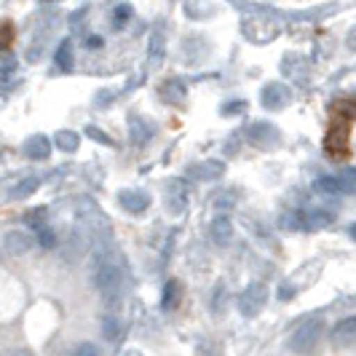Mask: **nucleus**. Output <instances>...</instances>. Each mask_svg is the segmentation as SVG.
<instances>
[{"label": "nucleus", "mask_w": 356, "mask_h": 356, "mask_svg": "<svg viewBox=\"0 0 356 356\" xmlns=\"http://www.w3.org/2000/svg\"><path fill=\"white\" fill-rule=\"evenodd\" d=\"M72 356H99V348H97L94 343H89V340H86V343H78V346H75Z\"/></svg>", "instance_id": "nucleus-27"}, {"label": "nucleus", "mask_w": 356, "mask_h": 356, "mask_svg": "<svg viewBox=\"0 0 356 356\" xmlns=\"http://www.w3.org/2000/svg\"><path fill=\"white\" fill-rule=\"evenodd\" d=\"M30 244H33V238L22 231H8L6 236H3V250L8 252L11 257L27 254V252H30Z\"/></svg>", "instance_id": "nucleus-10"}, {"label": "nucleus", "mask_w": 356, "mask_h": 356, "mask_svg": "<svg viewBox=\"0 0 356 356\" xmlns=\"http://www.w3.org/2000/svg\"><path fill=\"white\" fill-rule=\"evenodd\" d=\"M247 140L260 150H270L282 143V131H279V126L268 124V121H254L247 126Z\"/></svg>", "instance_id": "nucleus-6"}, {"label": "nucleus", "mask_w": 356, "mask_h": 356, "mask_svg": "<svg viewBox=\"0 0 356 356\" xmlns=\"http://www.w3.org/2000/svg\"><path fill=\"white\" fill-rule=\"evenodd\" d=\"M222 298H225V286H222V284H217V292H214V303H212L214 311H220V308H222V303H225Z\"/></svg>", "instance_id": "nucleus-30"}, {"label": "nucleus", "mask_w": 356, "mask_h": 356, "mask_svg": "<svg viewBox=\"0 0 356 356\" xmlns=\"http://www.w3.org/2000/svg\"><path fill=\"white\" fill-rule=\"evenodd\" d=\"M54 59H56V65H59L62 70H70L72 67V40H62L59 49H56V54H54Z\"/></svg>", "instance_id": "nucleus-23"}, {"label": "nucleus", "mask_w": 356, "mask_h": 356, "mask_svg": "<svg viewBox=\"0 0 356 356\" xmlns=\"http://www.w3.org/2000/svg\"><path fill=\"white\" fill-rule=\"evenodd\" d=\"M86 46H89V49H102V38L99 35L89 38V40H86Z\"/></svg>", "instance_id": "nucleus-33"}, {"label": "nucleus", "mask_w": 356, "mask_h": 356, "mask_svg": "<svg viewBox=\"0 0 356 356\" xmlns=\"http://www.w3.org/2000/svg\"><path fill=\"white\" fill-rule=\"evenodd\" d=\"M94 289L99 292V298L107 305H115L124 295L126 273L124 266L118 263V257L110 252V247H99L97 250V268H94Z\"/></svg>", "instance_id": "nucleus-1"}, {"label": "nucleus", "mask_w": 356, "mask_h": 356, "mask_svg": "<svg viewBox=\"0 0 356 356\" xmlns=\"http://www.w3.org/2000/svg\"><path fill=\"white\" fill-rule=\"evenodd\" d=\"M244 102H231V105H225V110H222V115H236V113H241L244 110Z\"/></svg>", "instance_id": "nucleus-31"}, {"label": "nucleus", "mask_w": 356, "mask_h": 356, "mask_svg": "<svg viewBox=\"0 0 356 356\" xmlns=\"http://www.w3.org/2000/svg\"><path fill=\"white\" fill-rule=\"evenodd\" d=\"M335 220V214L324 212V209H305V212H289V217H284V228H295V231H319L327 228Z\"/></svg>", "instance_id": "nucleus-4"}, {"label": "nucleus", "mask_w": 356, "mask_h": 356, "mask_svg": "<svg viewBox=\"0 0 356 356\" xmlns=\"http://www.w3.org/2000/svg\"><path fill=\"white\" fill-rule=\"evenodd\" d=\"M179 295H182V289H179V284L172 279V282H166V286H163V298H161V305H163V311H175L179 303Z\"/></svg>", "instance_id": "nucleus-20"}, {"label": "nucleus", "mask_w": 356, "mask_h": 356, "mask_svg": "<svg viewBox=\"0 0 356 356\" xmlns=\"http://www.w3.org/2000/svg\"><path fill=\"white\" fill-rule=\"evenodd\" d=\"M163 51H166V35H163V30H156L150 38V67H156L163 59Z\"/></svg>", "instance_id": "nucleus-19"}, {"label": "nucleus", "mask_w": 356, "mask_h": 356, "mask_svg": "<svg viewBox=\"0 0 356 356\" xmlns=\"http://www.w3.org/2000/svg\"><path fill=\"white\" fill-rule=\"evenodd\" d=\"M222 172H225V163H222V161H201V163H193V166H191V175L196 179H204V182L220 179Z\"/></svg>", "instance_id": "nucleus-15"}, {"label": "nucleus", "mask_w": 356, "mask_h": 356, "mask_svg": "<svg viewBox=\"0 0 356 356\" xmlns=\"http://www.w3.org/2000/svg\"><path fill=\"white\" fill-rule=\"evenodd\" d=\"M14 65H17V59H14L11 49L0 51V72H11V70H14Z\"/></svg>", "instance_id": "nucleus-28"}, {"label": "nucleus", "mask_w": 356, "mask_h": 356, "mask_svg": "<svg viewBox=\"0 0 356 356\" xmlns=\"http://www.w3.org/2000/svg\"><path fill=\"white\" fill-rule=\"evenodd\" d=\"M102 335H105L110 343H115V338L121 335V321L115 319V316H105V319H102Z\"/></svg>", "instance_id": "nucleus-24"}, {"label": "nucleus", "mask_w": 356, "mask_h": 356, "mask_svg": "<svg viewBox=\"0 0 356 356\" xmlns=\"http://www.w3.org/2000/svg\"><path fill=\"white\" fill-rule=\"evenodd\" d=\"M346 46H348L351 51H356V27L348 30V35H346Z\"/></svg>", "instance_id": "nucleus-32"}, {"label": "nucleus", "mask_w": 356, "mask_h": 356, "mask_svg": "<svg viewBox=\"0 0 356 356\" xmlns=\"http://www.w3.org/2000/svg\"><path fill=\"white\" fill-rule=\"evenodd\" d=\"M348 233H351V236L356 238V222H351V225H348Z\"/></svg>", "instance_id": "nucleus-35"}, {"label": "nucleus", "mask_w": 356, "mask_h": 356, "mask_svg": "<svg viewBox=\"0 0 356 356\" xmlns=\"http://www.w3.org/2000/svg\"><path fill=\"white\" fill-rule=\"evenodd\" d=\"M161 97H163L166 102H182V99H185V86H182L179 81H166V83L161 86Z\"/></svg>", "instance_id": "nucleus-21"}, {"label": "nucleus", "mask_w": 356, "mask_h": 356, "mask_svg": "<svg viewBox=\"0 0 356 356\" xmlns=\"http://www.w3.org/2000/svg\"><path fill=\"white\" fill-rule=\"evenodd\" d=\"M86 134H89L91 140H97V143H102V145H113V140H110L107 134H102V131H99L97 126H89V129H86Z\"/></svg>", "instance_id": "nucleus-29"}, {"label": "nucleus", "mask_w": 356, "mask_h": 356, "mask_svg": "<svg viewBox=\"0 0 356 356\" xmlns=\"http://www.w3.org/2000/svg\"><path fill=\"white\" fill-rule=\"evenodd\" d=\"M324 335V321L321 319H311V321H303L292 335H289V351H295V354H311L314 348H316V343L321 340Z\"/></svg>", "instance_id": "nucleus-2"}, {"label": "nucleus", "mask_w": 356, "mask_h": 356, "mask_svg": "<svg viewBox=\"0 0 356 356\" xmlns=\"http://www.w3.org/2000/svg\"><path fill=\"white\" fill-rule=\"evenodd\" d=\"M11 38H14V30L8 22H0V51H6L11 46Z\"/></svg>", "instance_id": "nucleus-26"}, {"label": "nucleus", "mask_w": 356, "mask_h": 356, "mask_svg": "<svg viewBox=\"0 0 356 356\" xmlns=\"http://www.w3.org/2000/svg\"><path fill=\"white\" fill-rule=\"evenodd\" d=\"M332 115L335 118H343L346 124L356 121V97H343L332 105Z\"/></svg>", "instance_id": "nucleus-16"}, {"label": "nucleus", "mask_w": 356, "mask_h": 356, "mask_svg": "<svg viewBox=\"0 0 356 356\" xmlns=\"http://www.w3.org/2000/svg\"><path fill=\"white\" fill-rule=\"evenodd\" d=\"M209 236H212V241L217 247H228L233 241V222L225 217V214H220V217H214L212 225H209Z\"/></svg>", "instance_id": "nucleus-13"}, {"label": "nucleus", "mask_w": 356, "mask_h": 356, "mask_svg": "<svg viewBox=\"0 0 356 356\" xmlns=\"http://www.w3.org/2000/svg\"><path fill=\"white\" fill-rule=\"evenodd\" d=\"M166 207H169V212H175V214H179L188 207V185H185L182 179H172V182H169Z\"/></svg>", "instance_id": "nucleus-12"}, {"label": "nucleus", "mask_w": 356, "mask_h": 356, "mask_svg": "<svg viewBox=\"0 0 356 356\" xmlns=\"http://www.w3.org/2000/svg\"><path fill=\"white\" fill-rule=\"evenodd\" d=\"M319 193L327 196H354L356 193V169H343L338 175L330 177H319L314 185Z\"/></svg>", "instance_id": "nucleus-3"}, {"label": "nucleus", "mask_w": 356, "mask_h": 356, "mask_svg": "<svg viewBox=\"0 0 356 356\" xmlns=\"http://www.w3.org/2000/svg\"><path fill=\"white\" fill-rule=\"evenodd\" d=\"M330 338H332V346H338V348H348V346H354L356 343V314L354 316L340 319L338 324L332 327Z\"/></svg>", "instance_id": "nucleus-8"}, {"label": "nucleus", "mask_w": 356, "mask_h": 356, "mask_svg": "<svg viewBox=\"0 0 356 356\" xmlns=\"http://www.w3.org/2000/svg\"><path fill=\"white\" fill-rule=\"evenodd\" d=\"M268 303V286L263 282H252L244 292H241V298H238V311H241V316H247V319H254Z\"/></svg>", "instance_id": "nucleus-5"}, {"label": "nucleus", "mask_w": 356, "mask_h": 356, "mask_svg": "<svg viewBox=\"0 0 356 356\" xmlns=\"http://www.w3.org/2000/svg\"><path fill=\"white\" fill-rule=\"evenodd\" d=\"M54 145L59 147V150H65V153H75L78 150V145H81V137L75 134V131H56L54 134Z\"/></svg>", "instance_id": "nucleus-18"}, {"label": "nucleus", "mask_w": 356, "mask_h": 356, "mask_svg": "<svg viewBox=\"0 0 356 356\" xmlns=\"http://www.w3.org/2000/svg\"><path fill=\"white\" fill-rule=\"evenodd\" d=\"M24 156H30L33 161H43L51 156V140L43 134H33L24 140Z\"/></svg>", "instance_id": "nucleus-14"}, {"label": "nucleus", "mask_w": 356, "mask_h": 356, "mask_svg": "<svg viewBox=\"0 0 356 356\" xmlns=\"http://www.w3.org/2000/svg\"><path fill=\"white\" fill-rule=\"evenodd\" d=\"M289 99H292V91H289V86L282 83V81H270V83H266L263 91H260V102H263L268 110H282V107H286Z\"/></svg>", "instance_id": "nucleus-7"}, {"label": "nucleus", "mask_w": 356, "mask_h": 356, "mask_svg": "<svg viewBox=\"0 0 356 356\" xmlns=\"http://www.w3.org/2000/svg\"><path fill=\"white\" fill-rule=\"evenodd\" d=\"M38 185H40V179H38L35 175H33V177H24V179H22V182L17 185V188L11 191V198H14V201H19V198L33 196V193L38 191Z\"/></svg>", "instance_id": "nucleus-22"}, {"label": "nucleus", "mask_w": 356, "mask_h": 356, "mask_svg": "<svg viewBox=\"0 0 356 356\" xmlns=\"http://www.w3.org/2000/svg\"><path fill=\"white\" fill-rule=\"evenodd\" d=\"M324 147L330 156H346L348 153V129L343 124H332L327 140H324Z\"/></svg>", "instance_id": "nucleus-9"}, {"label": "nucleus", "mask_w": 356, "mask_h": 356, "mask_svg": "<svg viewBox=\"0 0 356 356\" xmlns=\"http://www.w3.org/2000/svg\"><path fill=\"white\" fill-rule=\"evenodd\" d=\"M8 356H35V351H30V348H14Z\"/></svg>", "instance_id": "nucleus-34"}, {"label": "nucleus", "mask_w": 356, "mask_h": 356, "mask_svg": "<svg viewBox=\"0 0 356 356\" xmlns=\"http://www.w3.org/2000/svg\"><path fill=\"white\" fill-rule=\"evenodd\" d=\"M126 356H143V354H140V351H129Z\"/></svg>", "instance_id": "nucleus-36"}, {"label": "nucleus", "mask_w": 356, "mask_h": 356, "mask_svg": "<svg viewBox=\"0 0 356 356\" xmlns=\"http://www.w3.org/2000/svg\"><path fill=\"white\" fill-rule=\"evenodd\" d=\"M118 201L129 214H143L147 207H150V196L145 191H121L118 193Z\"/></svg>", "instance_id": "nucleus-11"}, {"label": "nucleus", "mask_w": 356, "mask_h": 356, "mask_svg": "<svg viewBox=\"0 0 356 356\" xmlns=\"http://www.w3.org/2000/svg\"><path fill=\"white\" fill-rule=\"evenodd\" d=\"M129 124H131V137H134V143L143 145L153 137V124H147V121L140 118V115H137V118L131 115V118H129Z\"/></svg>", "instance_id": "nucleus-17"}, {"label": "nucleus", "mask_w": 356, "mask_h": 356, "mask_svg": "<svg viewBox=\"0 0 356 356\" xmlns=\"http://www.w3.org/2000/svg\"><path fill=\"white\" fill-rule=\"evenodd\" d=\"M129 19H131V6H115V11H113V24H115V27H124Z\"/></svg>", "instance_id": "nucleus-25"}]
</instances>
